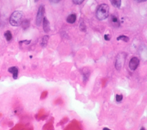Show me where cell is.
Wrapping results in <instances>:
<instances>
[{
    "label": "cell",
    "mask_w": 147,
    "mask_h": 130,
    "mask_svg": "<svg viewBox=\"0 0 147 130\" xmlns=\"http://www.w3.org/2000/svg\"><path fill=\"white\" fill-rule=\"evenodd\" d=\"M24 14L23 12L20 11H16L13 12L11 15L9 19L10 24L14 27H18L22 25L23 21Z\"/></svg>",
    "instance_id": "cell-1"
},
{
    "label": "cell",
    "mask_w": 147,
    "mask_h": 130,
    "mask_svg": "<svg viewBox=\"0 0 147 130\" xmlns=\"http://www.w3.org/2000/svg\"><path fill=\"white\" fill-rule=\"evenodd\" d=\"M109 13V7L105 4L99 5L96 11V17L99 20H103L107 19Z\"/></svg>",
    "instance_id": "cell-2"
},
{
    "label": "cell",
    "mask_w": 147,
    "mask_h": 130,
    "mask_svg": "<svg viewBox=\"0 0 147 130\" xmlns=\"http://www.w3.org/2000/svg\"><path fill=\"white\" fill-rule=\"evenodd\" d=\"M45 12V7L43 5H40L38 9V11L37 13L36 17V24L38 27H39L41 25L42 22L43 21Z\"/></svg>",
    "instance_id": "cell-3"
},
{
    "label": "cell",
    "mask_w": 147,
    "mask_h": 130,
    "mask_svg": "<svg viewBox=\"0 0 147 130\" xmlns=\"http://www.w3.org/2000/svg\"><path fill=\"white\" fill-rule=\"evenodd\" d=\"M139 63H140V60L138 59V58H137V57H133L130 59L129 62V68L131 70L134 71L138 68Z\"/></svg>",
    "instance_id": "cell-4"
},
{
    "label": "cell",
    "mask_w": 147,
    "mask_h": 130,
    "mask_svg": "<svg viewBox=\"0 0 147 130\" xmlns=\"http://www.w3.org/2000/svg\"><path fill=\"white\" fill-rule=\"evenodd\" d=\"M8 72L11 73L13 76V78L14 80H16L18 78L19 75V69L16 66H12L8 69Z\"/></svg>",
    "instance_id": "cell-5"
},
{
    "label": "cell",
    "mask_w": 147,
    "mask_h": 130,
    "mask_svg": "<svg viewBox=\"0 0 147 130\" xmlns=\"http://www.w3.org/2000/svg\"><path fill=\"white\" fill-rule=\"evenodd\" d=\"M43 28L45 32L47 33L50 31V25L49 20L46 17H44L43 20Z\"/></svg>",
    "instance_id": "cell-6"
},
{
    "label": "cell",
    "mask_w": 147,
    "mask_h": 130,
    "mask_svg": "<svg viewBox=\"0 0 147 130\" xmlns=\"http://www.w3.org/2000/svg\"><path fill=\"white\" fill-rule=\"evenodd\" d=\"M122 56L118 55V56L117 58L116 62H115V68L117 70H119L122 68Z\"/></svg>",
    "instance_id": "cell-7"
},
{
    "label": "cell",
    "mask_w": 147,
    "mask_h": 130,
    "mask_svg": "<svg viewBox=\"0 0 147 130\" xmlns=\"http://www.w3.org/2000/svg\"><path fill=\"white\" fill-rule=\"evenodd\" d=\"M76 20V15L75 14H71L69 15L66 19V21L69 24H73Z\"/></svg>",
    "instance_id": "cell-8"
},
{
    "label": "cell",
    "mask_w": 147,
    "mask_h": 130,
    "mask_svg": "<svg viewBox=\"0 0 147 130\" xmlns=\"http://www.w3.org/2000/svg\"><path fill=\"white\" fill-rule=\"evenodd\" d=\"M111 23L114 25H115L116 27H119L120 25V23H119V20L114 15H111Z\"/></svg>",
    "instance_id": "cell-9"
},
{
    "label": "cell",
    "mask_w": 147,
    "mask_h": 130,
    "mask_svg": "<svg viewBox=\"0 0 147 130\" xmlns=\"http://www.w3.org/2000/svg\"><path fill=\"white\" fill-rule=\"evenodd\" d=\"M111 4L117 8H119L121 5V0H110Z\"/></svg>",
    "instance_id": "cell-10"
},
{
    "label": "cell",
    "mask_w": 147,
    "mask_h": 130,
    "mask_svg": "<svg viewBox=\"0 0 147 130\" xmlns=\"http://www.w3.org/2000/svg\"><path fill=\"white\" fill-rule=\"evenodd\" d=\"M49 36L48 35H45L43 36V38H42L41 43H40V45L42 47H45L47 46L48 41H49Z\"/></svg>",
    "instance_id": "cell-11"
},
{
    "label": "cell",
    "mask_w": 147,
    "mask_h": 130,
    "mask_svg": "<svg viewBox=\"0 0 147 130\" xmlns=\"http://www.w3.org/2000/svg\"><path fill=\"white\" fill-rule=\"evenodd\" d=\"M4 36L6 39V40L8 41V42H9L12 40V34L11 33V32L9 30L7 31L5 34H4Z\"/></svg>",
    "instance_id": "cell-12"
},
{
    "label": "cell",
    "mask_w": 147,
    "mask_h": 130,
    "mask_svg": "<svg viewBox=\"0 0 147 130\" xmlns=\"http://www.w3.org/2000/svg\"><path fill=\"white\" fill-rule=\"evenodd\" d=\"M30 20H29L26 19L25 20H23L22 23L23 29H24V30L27 29L30 27Z\"/></svg>",
    "instance_id": "cell-13"
},
{
    "label": "cell",
    "mask_w": 147,
    "mask_h": 130,
    "mask_svg": "<svg viewBox=\"0 0 147 130\" xmlns=\"http://www.w3.org/2000/svg\"><path fill=\"white\" fill-rule=\"evenodd\" d=\"M117 40H122L125 42H127L129 40V37L125 36V35H120L119 36H118L117 38Z\"/></svg>",
    "instance_id": "cell-14"
},
{
    "label": "cell",
    "mask_w": 147,
    "mask_h": 130,
    "mask_svg": "<svg viewBox=\"0 0 147 130\" xmlns=\"http://www.w3.org/2000/svg\"><path fill=\"white\" fill-rule=\"evenodd\" d=\"M116 101L118 103H120L123 100V96L122 94H117L115 97Z\"/></svg>",
    "instance_id": "cell-15"
},
{
    "label": "cell",
    "mask_w": 147,
    "mask_h": 130,
    "mask_svg": "<svg viewBox=\"0 0 147 130\" xmlns=\"http://www.w3.org/2000/svg\"><path fill=\"white\" fill-rule=\"evenodd\" d=\"M84 0H72L73 3L76 5H80L84 2Z\"/></svg>",
    "instance_id": "cell-16"
},
{
    "label": "cell",
    "mask_w": 147,
    "mask_h": 130,
    "mask_svg": "<svg viewBox=\"0 0 147 130\" xmlns=\"http://www.w3.org/2000/svg\"><path fill=\"white\" fill-rule=\"evenodd\" d=\"M80 29L81 31H83V32H85L86 31V25L84 24V23H82L80 25Z\"/></svg>",
    "instance_id": "cell-17"
},
{
    "label": "cell",
    "mask_w": 147,
    "mask_h": 130,
    "mask_svg": "<svg viewBox=\"0 0 147 130\" xmlns=\"http://www.w3.org/2000/svg\"><path fill=\"white\" fill-rule=\"evenodd\" d=\"M104 38H105V39L106 41H109V40H110V35L106 34V35L104 36Z\"/></svg>",
    "instance_id": "cell-18"
},
{
    "label": "cell",
    "mask_w": 147,
    "mask_h": 130,
    "mask_svg": "<svg viewBox=\"0 0 147 130\" xmlns=\"http://www.w3.org/2000/svg\"><path fill=\"white\" fill-rule=\"evenodd\" d=\"M49 1L52 3H54V4H56V3H59L61 0H49Z\"/></svg>",
    "instance_id": "cell-19"
},
{
    "label": "cell",
    "mask_w": 147,
    "mask_h": 130,
    "mask_svg": "<svg viewBox=\"0 0 147 130\" xmlns=\"http://www.w3.org/2000/svg\"><path fill=\"white\" fill-rule=\"evenodd\" d=\"M31 42V40H23V41H21L20 42V43H25L26 44H30Z\"/></svg>",
    "instance_id": "cell-20"
},
{
    "label": "cell",
    "mask_w": 147,
    "mask_h": 130,
    "mask_svg": "<svg viewBox=\"0 0 147 130\" xmlns=\"http://www.w3.org/2000/svg\"><path fill=\"white\" fill-rule=\"evenodd\" d=\"M146 1H147V0H134V1H136V3H144V2H145Z\"/></svg>",
    "instance_id": "cell-21"
},
{
    "label": "cell",
    "mask_w": 147,
    "mask_h": 130,
    "mask_svg": "<svg viewBox=\"0 0 147 130\" xmlns=\"http://www.w3.org/2000/svg\"><path fill=\"white\" fill-rule=\"evenodd\" d=\"M103 130H111V129H109V128H107V127H105V128H104L103 129Z\"/></svg>",
    "instance_id": "cell-22"
},
{
    "label": "cell",
    "mask_w": 147,
    "mask_h": 130,
    "mask_svg": "<svg viewBox=\"0 0 147 130\" xmlns=\"http://www.w3.org/2000/svg\"><path fill=\"white\" fill-rule=\"evenodd\" d=\"M140 130H145V129L144 127H142V128H141V129Z\"/></svg>",
    "instance_id": "cell-23"
},
{
    "label": "cell",
    "mask_w": 147,
    "mask_h": 130,
    "mask_svg": "<svg viewBox=\"0 0 147 130\" xmlns=\"http://www.w3.org/2000/svg\"><path fill=\"white\" fill-rule=\"evenodd\" d=\"M34 1L36 3V2H38V0H34Z\"/></svg>",
    "instance_id": "cell-24"
}]
</instances>
